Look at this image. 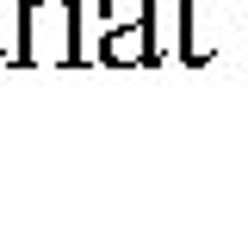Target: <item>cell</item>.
<instances>
[{
	"instance_id": "1",
	"label": "cell",
	"mask_w": 248,
	"mask_h": 236,
	"mask_svg": "<svg viewBox=\"0 0 248 236\" xmlns=\"http://www.w3.org/2000/svg\"><path fill=\"white\" fill-rule=\"evenodd\" d=\"M13 68H87L81 44V0H25Z\"/></svg>"
},
{
	"instance_id": "2",
	"label": "cell",
	"mask_w": 248,
	"mask_h": 236,
	"mask_svg": "<svg viewBox=\"0 0 248 236\" xmlns=\"http://www.w3.org/2000/svg\"><path fill=\"white\" fill-rule=\"evenodd\" d=\"M180 6V62L186 68H205L223 50V13L217 0H174Z\"/></svg>"
},
{
	"instance_id": "3",
	"label": "cell",
	"mask_w": 248,
	"mask_h": 236,
	"mask_svg": "<svg viewBox=\"0 0 248 236\" xmlns=\"http://www.w3.org/2000/svg\"><path fill=\"white\" fill-rule=\"evenodd\" d=\"M93 62H106V68H155V62H161L155 25H106Z\"/></svg>"
},
{
	"instance_id": "4",
	"label": "cell",
	"mask_w": 248,
	"mask_h": 236,
	"mask_svg": "<svg viewBox=\"0 0 248 236\" xmlns=\"http://www.w3.org/2000/svg\"><path fill=\"white\" fill-rule=\"evenodd\" d=\"M99 25H155V0H99Z\"/></svg>"
},
{
	"instance_id": "5",
	"label": "cell",
	"mask_w": 248,
	"mask_h": 236,
	"mask_svg": "<svg viewBox=\"0 0 248 236\" xmlns=\"http://www.w3.org/2000/svg\"><path fill=\"white\" fill-rule=\"evenodd\" d=\"M19 6H25V0H0V68H13V44H19Z\"/></svg>"
}]
</instances>
